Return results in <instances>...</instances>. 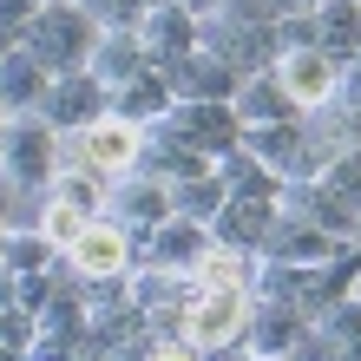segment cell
<instances>
[{"label":"cell","mask_w":361,"mask_h":361,"mask_svg":"<svg viewBox=\"0 0 361 361\" xmlns=\"http://www.w3.org/2000/svg\"><path fill=\"white\" fill-rule=\"evenodd\" d=\"M59 132L39 112H7L0 118V184L13 190H47L59 178Z\"/></svg>","instance_id":"1"},{"label":"cell","mask_w":361,"mask_h":361,"mask_svg":"<svg viewBox=\"0 0 361 361\" xmlns=\"http://www.w3.org/2000/svg\"><path fill=\"white\" fill-rule=\"evenodd\" d=\"M99 20L86 7H73V0H47V7L33 13V27H27V47L47 59L53 73H73V66H86L92 47H99Z\"/></svg>","instance_id":"2"},{"label":"cell","mask_w":361,"mask_h":361,"mask_svg":"<svg viewBox=\"0 0 361 361\" xmlns=\"http://www.w3.org/2000/svg\"><path fill=\"white\" fill-rule=\"evenodd\" d=\"M243 322H250V289H190V302L178 315V335L197 342L204 355H217L230 342H243Z\"/></svg>","instance_id":"3"},{"label":"cell","mask_w":361,"mask_h":361,"mask_svg":"<svg viewBox=\"0 0 361 361\" xmlns=\"http://www.w3.org/2000/svg\"><path fill=\"white\" fill-rule=\"evenodd\" d=\"M105 112H112V92L99 86V73H92V66L53 73V86H47V105H39V118H47L59 138H79V132H86V125H99Z\"/></svg>","instance_id":"4"},{"label":"cell","mask_w":361,"mask_h":361,"mask_svg":"<svg viewBox=\"0 0 361 361\" xmlns=\"http://www.w3.org/2000/svg\"><path fill=\"white\" fill-rule=\"evenodd\" d=\"M66 263H73V283H118V276L138 263V237L118 230L112 217H92L79 230V243L66 250Z\"/></svg>","instance_id":"5"},{"label":"cell","mask_w":361,"mask_h":361,"mask_svg":"<svg viewBox=\"0 0 361 361\" xmlns=\"http://www.w3.org/2000/svg\"><path fill=\"white\" fill-rule=\"evenodd\" d=\"M105 217L145 243L164 217H171V184H158L152 171H125V178L105 184Z\"/></svg>","instance_id":"6"},{"label":"cell","mask_w":361,"mask_h":361,"mask_svg":"<svg viewBox=\"0 0 361 361\" xmlns=\"http://www.w3.org/2000/svg\"><path fill=\"white\" fill-rule=\"evenodd\" d=\"M164 79H171V92H178V105H230V92H237V66L230 59H217L210 47H190L184 59H171L164 66Z\"/></svg>","instance_id":"7"},{"label":"cell","mask_w":361,"mask_h":361,"mask_svg":"<svg viewBox=\"0 0 361 361\" xmlns=\"http://www.w3.org/2000/svg\"><path fill=\"white\" fill-rule=\"evenodd\" d=\"M243 152L269 164L276 178H315V145H309V118H295V125H250L243 132Z\"/></svg>","instance_id":"8"},{"label":"cell","mask_w":361,"mask_h":361,"mask_svg":"<svg viewBox=\"0 0 361 361\" xmlns=\"http://www.w3.org/2000/svg\"><path fill=\"white\" fill-rule=\"evenodd\" d=\"M138 152H145V132L125 125L118 112H105L99 125L79 132V158H66V164H92L99 178H125V171H138Z\"/></svg>","instance_id":"9"},{"label":"cell","mask_w":361,"mask_h":361,"mask_svg":"<svg viewBox=\"0 0 361 361\" xmlns=\"http://www.w3.org/2000/svg\"><path fill=\"white\" fill-rule=\"evenodd\" d=\"M164 125H171L197 158H210V164L243 145V118L230 112V105H171V118H164Z\"/></svg>","instance_id":"10"},{"label":"cell","mask_w":361,"mask_h":361,"mask_svg":"<svg viewBox=\"0 0 361 361\" xmlns=\"http://www.w3.org/2000/svg\"><path fill=\"white\" fill-rule=\"evenodd\" d=\"M309 335V315L289 309V302H250V322H243V348L257 361H289Z\"/></svg>","instance_id":"11"},{"label":"cell","mask_w":361,"mask_h":361,"mask_svg":"<svg viewBox=\"0 0 361 361\" xmlns=\"http://www.w3.org/2000/svg\"><path fill=\"white\" fill-rule=\"evenodd\" d=\"M230 112L243 118V132H250V125H295V118H309L302 105L289 99V86L276 79V66L269 73H243L237 92H230Z\"/></svg>","instance_id":"12"},{"label":"cell","mask_w":361,"mask_h":361,"mask_svg":"<svg viewBox=\"0 0 361 361\" xmlns=\"http://www.w3.org/2000/svg\"><path fill=\"white\" fill-rule=\"evenodd\" d=\"M47 86H53V66L27 39L0 53V112H39V105H47Z\"/></svg>","instance_id":"13"},{"label":"cell","mask_w":361,"mask_h":361,"mask_svg":"<svg viewBox=\"0 0 361 361\" xmlns=\"http://www.w3.org/2000/svg\"><path fill=\"white\" fill-rule=\"evenodd\" d=\"M171 105H178V92H171V79H164V66H145V73L125 79V86H112V112L125 125H138V132L164 125V118H171Z\"/></svg>","instance_id":"14"},{"label":"cell","mask_w":361,"mask_h":361,"mask_svg":"<svg viewBox=\"0 0 361 361\" xmlns=\"http://www.w3.org/2000/svg\"><path fill=\"white\" fill-rule=\"evenodd\" d=\"M269 230H276V204H269V197H230L217 217H210V243L257 257V250L269 243Z\"/></svg>","instance_id":"15"},{"label":"cell","mask_w":361,"mask_h":361,"mask_svg":"<svg viewBox=\"0 0 361 361\" xmlns=\"http://www.w3.org/2000/svg\"><path fill=\"white\" fill-rule=\"evenodd\" d=\"M138 257H145V263H158V269L190 276V269L210 257V230H204V224H190V217H164L152 237L138 243Z\"/></svg>","instance_id":"16"},{"label":"cell","mask_w":361,"mask_h":361,"mask_svg":"<svg viewBox=\"0 0 361 361\" xmlns=\"http://www.w3.org/2000/svg\"><path fill=\"white\" fill-rule=\"evenodd\" d=\"M138 39H145V53H152V66H171V59H184L197 47V13H184L178 0L145 7L138 13Z\"/></svg>","instance_id":"17"},{"label":"cell","mask_w":361,"mask_h":361,"mask_svg":"<svg viewBox=\"0 0 361 361\" xmlns=\"http://www.w3.org/2000/svg\"><path fill=\"white\" fill-rule=\"evenodd\" d=\"M276 79L289 86V99L302 105V112H315V105L335 99V86H342V66H335L329 53H283V59H276Z\"/></svg>","instance_id":"18"},{"label":"cell","mask_w":361,"mask_h":361,"mask_svg":"<svg viewBox=\"0 0 361 361\" xmlns=\"http://www.w3.org/2000/svg\"><path fill=\"white\" fill-rule=\"evenodd\" d=\"M86 66L99 73V86L112 92V86H125V79H132V73H145V66H152V53H145V39H138V27H105Z\"/></svg>","instance_id":"19"},{"label":"cell","mask_w":361,"mask_h":361,"mask_svg":"<svg viewBox=\"0 0 361 361\" xmlns=\"http://www.w3.org/2000/svg\"><path fill=\"white\" fill-rule=\"evenodd\" d=\"M315 33H322V53L335 66H348L361 53V0H322L315 7Z\"/></svg>","instance_id":"20"},{"label":"cell","mask_w":361,"mask_h":361,"mask_svg":"<svg viewBox=\"0 0 361 361\" xmlns=\"http://www.w3.org/2000/svg\"><path fill=\"white\" fill-rule=\"evenodd\" d=\"M230 204V190H224V178H217V164L210 171H197V178H178L171 184V217H190V224H204L210 230V217Z\"/></svg>","instance_id":"21"},{"label":"cell","mask_w":361,"mask_h":361,"mask_svg":"<svg viewBox=\"0 0 361 361\" xmlns=\"http://www.w3.org/2000/svg\"><path fill=\"white\" fill-rule=\"evenodd\" d=\"M217 178H224V190H230V197H269V204L283 197V178H276L269 164H257V158L243 152V145L217 158Z\"/></svg>","instance_id":"22"},{"label":"cell","mask_w":361,"mask_h":361,"mask_svg":"<svg viewBox=\"0 0 361 361\" xmlns=\"http://www.w3.org/2000/svg\"><path fill=\"white\" fill-rule=\"evenodd\" d=\"M105 184L112 178H99L92 164H59V178L47 184V197L66 204V210H86V217H105Z\"/></svg>","instance_id":"23"},{"label":"cell","mask_w":361,"mask_h":361,"mask_svg":"<svg viewBox=\"0 0 361 361\" xmlns=\"http://www.w3.org/2000/svg\"><path fill=\"white\" fill-rule=\"evenodd\" d=\"M66 257L47 243V230H7V250H0V269H13V276H47L59 269Z\"/></svg>","instance_id":"24"},{"label":"cell","mask_w":361,"mask_h":361,"mask_svg":"<svg viewBox=\"0 0 361 361\" xmlns=\"http://www.w3.org/2000/svg\"><path fill=\"white\" fill-rule=\"evenodd\" d=\"M250 263H257V257L210 243V257H204L197 269H190V283H197V289H250Z\"/></svg>","instance_id":"25"},{"label":"cell","mask_w":361,"mask_h":361,"mask_svg":"<svg viewBox=\"0 0 361 361\" xmlns=\"http://www.w3.org/2000/svg\"><path fill=\"white\" fill-rule=\"evenodd\" d=\"M86 224H92L86 210H66V204H53V197H47V217H39V230H47V243L59 250V257L79 243V230H86Z\"/></svg>","instance_id":"26"},{"label":"cell","mask_w":361,"mask_h":361,"mask_svg":"<svg viewBox=\"0 0 361 361\" xmlns=\"http://www.w3.org/2000/svg\"><path fill=\"white\" fill-rule=\"evenodd\" d=\"M315 178H322L329 190H342V197L361 204V152H335V158H322V164H315Z\"/></svg>","instance_id":"27"},{"label":"cell","mask_w":361,"mask_h":361,"mask_svg":"<svg viewBox=\"0 0 361 361\" xmlns=\"http://www.w3.org/2000/svg\"><path fill=\"white\" fill-rule=\"evenodd\" d=\"M73 7H86L92 20H99V27H138V0H73Z\"/></svg>","instance_id":"28"},{"label":"cell","mask_w":361,"mask_h":361,"mask_svg":"<svg viewBox=\"0 0 361 361\" xmlns=\"http://www.w3.org/2000/svg\"><path fill=\"white\" fill-rule=\"evenodd\" d=\"M152 361H204V348H197V342H184V335H164V342L152 348Z\"/></svg>","instance_id":"29"},{"label":"cell","mask_w":361,"mask_h":361,"mask_svg":"<svg viewBox=\"0 0 361 361\" xmlns=\"http://www.w3.org/2000/svg\"><path fill=\"white\" fill-rule=\"evenodd\" d=\"M335 99H342V105H355V112H361V66H342V86H335Z\"/></svg>","instance_id":"30"},{"label":"cell","mask_w":361,"mask_h":361,"mask_svg":"<svg viewBox=\"0 0 361 361\" xmlns=\"http://www.w3.org/2000/svg\"><path fill=\"white\" fill-rule=\"evenodd\" d=\"M138 7H164V0H138Z\"/></svg>","instance_id":"31"},{"label":"cell","mask_w":361,"mask_h":361,"mask_svg":"<svg viewBox=\"0 0 361 361\" xmlns=\"http://www.w3.org/2000/svg\"><path fill=\"white\" fill-rule=\"evenodd\" d=\"M348 66H361V53H355V59H348Z\"/></svg>","instance_id":"32"}]
</instances>
